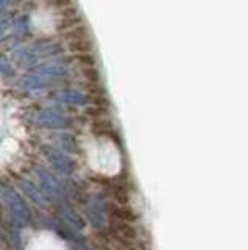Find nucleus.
I'll return each mask as SVG.
<instances>
[{"instance_id": "1", "label": "nucleus", "mask_w": 248, "mask_h": 250, "mask_svg": "<svg viewBox=\"0 0 248 250\" xmlns=\"http://www.w3.org/2000/svg\"><path fill=\"white\" fill-rule=\"evenodd\" d=\"M66 74H67V69L63 62H47V64L35 66L27 75L20 78L19 84L25 89L36 91V89H42L45 86H49L50 83H53L61 77H64Z\"/></svg>"}, {"instance_id": "2", "label": "nucleus", "mask_w": 248, "mask_h": 250, "mask_svg": "<svg viewBox=\"0 0 248 250\" xmlns=\"http://www.w3.org/2000/svg\"><path fill=\"white\" fill-rule=\"evenodd\" d=\"M2 197L6 203V207L10 208V213L13 219L20 225H27L32 222V211H30L25 200L20 197V194L11 186H6L2 191Z\"/></svg>"}, {"instance_id": "3", "label": "nucleus", "mask_w": 248, "mask_h": 250, "mask_svg": "<svg viewBox=\"0 0 248 250\" xmlns=\"http://www.w3.org/2000/svg\"><path fill=\"white\" fill-rule=\"evenodd\" d=\"M42 153L47 158V161L55 167L57 172L63 175H72L75 172V161L67 156L63 150H59L58 147H52V146H44L42 147Z\"/></svg>"}, {"instance_id": "4", "label": "nucleus", "mask_w": 248, "mask_h": 250, "mask_svg": "<svg viewBox=\"0 0 248 250\" xmlns=\"http://www.w3.org/2000/svg\"><path fill=\"white\" fill-rule=\"evenodd\" d=\"M32 122L38 127H45V128H53V130H63L71 125L69 117L63 113H58L55 109H41L36 111L32 116Z\"/></svg>"}, {"instance_id": "5", "label": "nucleus", "mask_w": 248, "mask_h": 250, "mask_svg": "<svg viewBox=\"0 0 248 250\" xmlns=\"http://www.w3.org/2000/svg\"><path fill=\"white\" fill-rule=\"evenodd\" d=\"M36 175L41 183L42 191L47 192V195H58V197H64L66 195L67 186L61 182V180H58L57 175H53L52 172L39 167V169H36Z\"/></svg>"}, {"instance_id": "6", "label": "nucleus", "mask_w": 248, "mask_h": 250, "mask_svg": "<svg viewBox=\"0 0 248 250\" xmlns=\"http://www.w3.org/2000/svg\"><path fill=\"white\" fill-rule=\"evenodd\" d=\"M57 214L59 217V221L63 222L67 229H71L72 231H80L86 227V222H84L83 216H80L72 207L66 205V203H63V205H59L57 208Z\"/></svg>"}, {"instance_id": "7", "label": "nucleus", "mask_w": 248, "mask_h": 250, "mask_svg": "<svg viewBox=\"0 0 248 250\" xmlns=\"http://www.w3.org/2000/svg\"><path fill=\"white\" fill-rule=\"evenodd\" d=\"M86 214L89 221L97 227L106 225V205L102 197H91L86 202Z\"/></svg>"}, {"instance_id": "8", "label": "nucleus", "mask_w": 248, "mask_h": 250, "mask_svg": "<svg viewBox=\"0 0 248 250\" xmlns=\"http://www.w3.org/2000/svg\"><path fill=\"white\" fill-rule=\"evenodd\" d=\"M19 186H20V189L24 191L28 195V197L36 203V205H39L42 208L50 207L52 200H50L49 195L41 189V188L35 186L32 182H28V180H24V178L19 180Z\"/></svg>"}, {"instance_id": "9", "label": "nucleus", "mask_w": 248, "mask_h": 250, "mask_svg": "<svg viewBox=\"0 0 248 250\" xmlns=\"http://www.w3.org/2000/svg\"><path fill=\"white\" fill-rule=\"evenodd\" d=\"M11 61L16 66L22 69H30L35 67L36 61H38V55L33 52V49H27V47H22V49H16L11 55Z\"/></svg>"}, {"instance_id": "10", "label": "nucleus", "mask_w": 248, "mask_h": 250, "mask_svg": "<svg viewBox=\"0 0 248 250\" xmlns=\"http://www.w3.org/2000/svg\"><path fill=\"white\" fill-rule=\"evenodd\" d=\"M57 100L64 102V104H71V105H86L88 99L83 96L80 91L75 89H63L57 92Z\"/></svg>"}, {"instance_id": "11", "label": "nucleus", "mask_w": 248, "mask_h": 250, "mask_svg": "<svg viewBox=\"0 0 248 250\" xmlns=\"http://www.w3.org/2000/svg\"><path fill=\"white\" fill-rule=\"evenodd\" d=\"M113 233L117 238H120L122 241H133L136 239V230L131 225L125 224V222H115L113 227Z\"/></svg>"}, {"instance_id": "12", "label": "nucleus", "mask_w": 248, "mask_h": 250, "mask_svg": "<svg viewBox=\"0 0 248 250\" xmlns=\"http://www.w3.org/2000/svg\"><path fill=\"white\" fill-rule=\"evenodd\" d=\"M55 141H57V144H58V147H59V150L63 148V150H66V152H72V153H78V152H80V150H78L80 147H78V144H76L75 138L71 136V135L61 133V135H57Z\"/></svg>"}, {"instance_id": "13", "label": "nucleus", "mask_w": 248, "mask_h": 250, "mask_svg": "<svg viewBox=\"0 0 248 250\" xmlns=\"http://www.w3.org/2000/svg\"><path fill=\"white\" fill-rule=\"evenodd\" d=\"M114 216L120 219L122 222H130V221H134L136 219V214L131 211L130 208H122V207H115L114 208Z\"/></svg>"}, {"instance_id": "14", "label": "nucleus", "mask_w": 248, "mask_h": 250, "mask_svg": "<svg viewBox=\"0 0 248 250\" xmlns=\"http://www.w3.org/2000/svg\"><path fill=\"white\" fill-rule=\"evenodd\" d=\"M0 74L2 75H14V67L11 64V60H8V57L5 55H0Z\"/></svg>"}, {"instance_id": "15", "label": "nucleus", "mask_w": 248, "mask_h": 250, "mask_svg": "<svg viewBox=\"0 0 248 250\" xmlns=\"http://www.w3.org/2000/svg\"><path fill=\"white\" fill-rule=\"evenodd\" d=\"M28 21L25 19V18H20V19H18L16 22H14L13 23V25H14V28H16L18 31H20V33H24V31L28 28V23H27Z\"/></svg>"}, {"instance_id": "16", "label": "nucleus", "mask_w": 248, "mask_h": 250, "mask_svg": "<svg viewBox=\"0 0 248 250\" xmlns=\"http://www.w3.org/2000/svg\"><path fill=\"white\" fill-rule=\"evenodd\" d=\"M8 27H10V21H6V19H2V21H0V41H2V39L5 38Z\"/></svg>"}]
</instances>
